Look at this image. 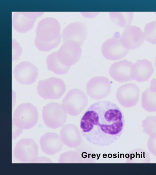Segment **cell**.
<instances>
[{
	"mask_svg": "<svg viewBox=\"0 0 156 175\" xmlns=\"http://www.w3.org/2000/svg\"><path fill=\"white\" fill-rule=\"evenodd\" d=\"M125 124L124 115L115 103L99 101L87 109L80 122L81 133L91 144L100 146L110 145L120 137Z\"/></svg>",
	"mask_w": 156,
	"mask_h": 175,
	"instance_id": "obj_1",
	"label": "cell"
},
{
	"mask_svg": "<svg viewBox=\"0 0 156 175\" xmlns=\"http://www.w3.org/2000/svg\"><path fill=\"white\" fill-rule=\"evenodd\" d=\"M58 21L52 17L43 19L36 27L34 45L39 50L48 52L56 47L62 39Z\"/></svg>",
	"mask_w": 156,
	"mask_h": 175,
	"instance_id": "obj_2",
	"label": "cell"
},
{
	"mask_svg": "<svg viewBox=\"0 0 156 175\" xmlns=\"http://www.w3.org/2000/svg\"><path fill=\"white\" fill-rule=\"evenodd\" d=\"M38 114L36 107L31 103L22 104L17 106L13 115L14 125L22 130L33 127L37 123Z\"/></svg>",
	"mask_w": 156,
	"mask_h": 175,
	"instance_id": "obj_3",
	"label": "cell"
},
{
	"mask_svg": "<svg viewBox=\"0 0 156 175\" xmlns=\"http://www.w3.org/2000/svg\"><path fill=\"white\" fill-rule=\"evenodd\" d=\"M66 90L64 81L57 77H51L39 81L37 91L39 96L44 99H58Z\"/></svg>",
	"mask_w": 156,
	"mask_h": 175,
	"instance_id": "obj_4",
	"label": "cell"
},
{
	"mask_svg": "<svg viewBox=\"0 0 156 175\" xmlns=\"http://www.w3.org/2000/svg\"><path fill=\"white\" fill-rule=\"evenodd\" d=\"M88 99L86 94L78 88L69 91L63 99L62 105L64 111L70 115L79 114L87 106Z\"/></svg>",
	"mask_w": 156,
	"mask_h": 175,
	"instance_id": "obj_5",
	"label": "cell"
},
{
	"mask_svg": "<svg viewBox=\"0 0 156 175\" xmlns=\"http://www.w3.org/2000/svg\"><path fill=\"white\" fill-rule=\"evenodd\" d=\"M42 118L44 123L48 127L56 129L61 127L65 122L67 115L60 104L52 102L43 108Z\"/></svg>",
	"mask_w": 156,
	"mask_h": 175,
	"instance_id": "obj_6",
	"label": "cell"
},
{
	"mask_svg": "<svg viewBox=\"0 0 156 175\" xmlns=\"http://www.w3.org/2000/svg\"><path fill=\"white\" fill-rule=\"evenodd\" d=\"M81 46L73 40L63 43L56 52L57 57L63 65L70 67L78 61L82 53Z\"/></svg>",
	"mask_w": 156,
	"mask_h": 175,
	"instance_id": "obj_7",
	"label": "cell"
},
{
	"mask_svg": "<svg viewBox=\"0 0 156 175\" xmlns=\"http://www.w3.org/2000/svg\"><path fill=\"white\" fill-rule=\"evenodd\" d=\"M16 159L23 163H31L38 156V147L30 138L23 139L16 145L13 150Z\"/></svg>",
	"mask_w": 156,
	"mask_h": 175,
	"instance_id": "obj_8",
	"label": "cell"
},
{
	"mask_svg": "<svg viewBox=\"0 0 156 175\" xmlns=\"http://www.w3.org/2000/svg\"><path fill=\"white\" fill-rule=\"evenodd\" d=\"M111 89L110 81L103 76H96L92 78L86 86L87 95L96 100H100L106 97L110 93Z\"/></svg>",
	"mask_w": 156,
	"mask_h": 175,
	"instance_id": "obj_9",
	"label": "cell"
},
{
	"mask_svg": "<svg viewBox=\"0 0 156 175\" xmlns=\"http://www.w3.org/2000/svg\"><path fill=\"white\" fill-rule=\"evenodd\" d=\"M140 93L138 87L134 83H130L119 87L117 91L116 96L118 101L122 106L129 108L137 103Z\"/></svg>",
	"mask_w": 156,
	"mask_h": 175,
	"instance_id": "obj_10",
	"label": "cell"
},
{
	"mask_svg": "<svg viewBox=\"0 0 156 175\" xmlns=\"http://www.w3.org/2000/svg\"><path fill=\"white\" fill-rule=\"evenodd\" d=\"M101 53L106 59L112 61L121 60L127 55L129 50L122 45L120 38L113 37L107 39L103 43Z\"/></svg>",
	"mask_w": 156,
	"mask_h": 175,
	"instance_id": "obj_11",
	"label": "cell"
},
{
	"mask_svg": "<svg viewBox=\"0 0 156 175\" xmlns=\"http://www.w3.org/2000/svg\"><path fill=\"white\" fill-rule=\"evenodd\" d=\"M13 74L18 83L23 85H30L36 81L38 71L37 67L33 63L24 61L15 67Z\"/></svg>",
	"mask_w": 156,
	"mask_h": 175,
	"instance_id": "obj_12",
	"label": "cell"
},
{
	"mask_svg": "<svg viewBox=\"0 0 156 175\" xmlns=\"http://www.w3.org/2000/svg\"><path fill=\"white\" fill-rule=\"evenodd\" d=\"M120 39L123 46L129 50L138 48L145 40L143 31L138 26L131 25L125 28Z\"/></svg>",
	"mask_w": 156,
	"mask_h": 175,
	"instance_id": "obj_13",
	"label": "cell"
},
{
	"mask_svg": "<svg viewBox=\"0 0 156 175\" xmlns=\"http://www.w3.org/2000/svg\"><path fill=\"white\" fill-rule=\"evenodd\" d=\"M87 31L86 25L82 22H76L68 25L61 33L63 43L73 40L79 43L81 46L86 40Z\"/></svg>",
	"mask_w": 156,
	"mask_h": 175,
	"instance_id": "obj_14",
	"label": "cell"
},
{
	"mask_svg": "<svg viewBox=\"0 0 156 175\" xmlns=\"http://www.w3.org/2000/svg\"><path fill=\"white\" fill-rule=\"evenodd\" d=\"M133 64L126 60L115 62L110 67L109 74L114 80L118 82H130L133 80L132 71Z\"/></svg>",
	"mask_w": 156,
	"mask_h": 175,
	"instance_id": "obj_15",
	"label": "cell"
},
{
	"mask_svg": "<svg viewBox=\"0 0 156 175\" xmlns=\"http://www.w3.org/2000/svg\"><path fill=\"white\" fill-rule=\"evenodd\" d=\"M154 71L151 61L146 59L138 60L132 66L133 77L139 82L146 81L149 80Z\"/></svg>",
	"mask_w": 156,
	"mask_h": 175,
	"instance_id": "obj_16",
	"label": "cell"
},
{
	"mask_svg": "<svg viewBox=\"0 0 156 175\" xmlns=\"http://www.w3.org/2000/svg\"><path fill=\"white\" fill-rule=\"evenodd\" d=\"M40 143L42 151L50 155L60 151L62 146L60 137L54 132H47L42 136L40 139Z\"/></svg>",
	"mask_w": 156,
	"mask_h": 175,
	"instance_id": "obj_17",
	"label": "cell"
},
{
	"mask_svg": "<svg viewBox=\"0 0 156 175\" xmlns=\"http://www.w3.org/2000/svg\"><path fill=\"white\" fill-rule=\"evenodd\" d=\"M36 20L29 17L25 12H16L12 16V26L17 32L25 33L32 29Z\"/></svg>",
	"mask_w": 156,
	"mask_h": 175,
	"instance_id": "obj_18",
	"label": "cell"
},
{
	"mask_svg": "<svg viewBox=\"0 0 156 175\" xmlns=\"http://www.w3.org/2000/svg\"><path fill=\"white\" fill-rule=\"evenodd\" d=\"M46 63L48 69L57 75L67 74L70 67L61 63L57 57L56 52H53L48 56Z\"/></svg>",
	"mask_w": 156,
	"mask_h": 175,
	"instance_id": "obj_19",
	"label": "cell"
},
{
	"mask_svg": "<svg viewBox=\"0 0 156 175\" xmlns=\"http://www.w3.org/2000/svg\"><path fill=\"white\" fill-rule=\"evenodd\" d=\"M111 20L117 26L125 28L131 25L133 17L132 12H111L109 13Z\"/></svg>",
	"mask_w": 156,
	"mask_h": 175,
	"instance_id": "obj_20",
	"label": "cell"
},
{
	"mask_svg": "<svg viewBox=\"0 0 156 175\" xmlns=\"http://www.w3.org/2000/svg\"><path fill=\"white\" fill-rule=\"evenodd\" d=\"M141 105L143 108L148 112H156V92L147 88L142 94Z\"/></svg>",
	"mask_w": 156,
	"mask_h": 175,
	"instance_id": "obj_21",
	"label": "cell"
},
{
	"mask_svg": "<svg viewBox=\"0 0 156 175\" xmlns=\"http://www.w3.org/2000/svg\"><path fill=\"white\" fill-rule=\"evenodd\" d=\"M129 160L133 163H150L151 159L147 151L141 148H136L130 153Z\"/></svg>",
	"mask_w": 156,
	"mask_h": 175,
	"instance_id": "obj_22",
	"label": "cell"
},
{
	"mask_svg": "<svg viewBox=\"0 0 156 175\" xmlns=\"http://www.w3.org/2000/svg\"><path fill=\"white\" fill-rule=\"evenodd\" d=\"M143 31L145 40L151 44L156 45V20L147 23Z\"/></svg>",
	"mask_w": 156,
	"mask_h": 175,
	"instance_id": "obj_23",
	"label": "cell"
},
{
	"mask_svg": "<svg viewBox=\"0 0 156 175\" xmlns=\"http://www.w3.org/2000/svg\"><path fill=\"white\" fill-rule=\"evenodd\" d=\"M144 133L149 136L156 133V116H147L142 123Z\"/></svg>",
	"mask_w": 156,
	"mask_h": 175,
	"instance_id": "obj_24",
	"label": "cell"
},
{
	"mask_svg": "<svg viewBox=\"0 0 156 175\" xmlns=\"http://www.w3.org/2000/svg\"><path fill=\"white\" fill-rule=\"evenodd\" d=\"M22 49L19 43L14 39H12V61L18 60L21 56Z\"/></svg>",
	"mask_w": 156,
	"mask_h": 175,
	"instance_id": "obj_25",
	"label": "cell"
},
{
	"mask_svg": "<svg viewBox=\"0 0 156 175\" xmlns=\"http://www.w3.org/2000/svg\"><path fill=\"white\" fill-rule=\"evenodd\" d=\"M147 146L149 152L156 156V133L149 136L147 141Z\"/></svg>",
	"mask_w": 156,
	"mask_h": 175,
	"instance_id": "obj_26",
	"label": "cell"
},
{
	"mask_svg": "<svg viewBox=\"0 0 156 175\" xmlns=\"http://www.w3.org/2000/svg\"><path fill=\"white\" fill-rule=\"evenodd\" d=\"M12 138L15 139L22 133L23 130L18 128L12 122Z\"/></svg>",
	"mask_w": 156,
	"mask_h": 175,
	"instance_id": "obj_27",
	"label": "cell"
},
{
	"mask_svg": "<svg viewBox=\"0 0 156 175\" xmlns=\"http://www.w3.org/2000/svg\"><path fill=\"white\" fill-rule=\"evenodd\" d=\"M33 163H51V160L48 158L45 157H37L32 161Z\"/></svg>",
	"mask_w": 156,
	"mask_h": 175,
	"instance_id": "obj_28",
	"label": "cell"
},
{
	"mask_svg": "<svg viewBox=\"0 0 156 175\" xmlns=\"http://www.w3.org/2000/svg\"><path fill=\"white\" fill-rule=\"evenodd\" d=\"M149 88L151 91L156 92V78H153L151 81Z\"/></svg>",
	"mask_w": 156,
	"mask_h": 175,
	"instance_id": "obj_29",
	"label": "cell"
},
{
	"mask_svg": "<svg viewBox=\"0 0 156 175\" xmlns=\"http://www.w3.org/2000/svg\"><path fill=\"white\" fill-rule=\"evenodd\" d=\"M155 66L156 67V57L155 59Z\"/></svg>",
	"mask_w": 156,
	"mask_h": 175,
	"instance_id": "obj_30",
	"label": "cell"
},
{
	"mask_svg": "<svg viewBox=\"0 0 156 175\" xmlns=\"http://www.w3.org/2000/svg\"></svg>",
	"mask_w": 156,
	"mask_h": 175,
	"instance_id": "obj_31",
	"label": "cell"
}]
</instances>
